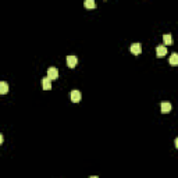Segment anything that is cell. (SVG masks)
I'll return each instance as SVG.
<instances>
[{
	"mask_svg": "<svg viewBox=\"0 0 178 178\" xmlns=\"http://www.w3.org/2000/svg\"><path fill=\"white\" fill-rule=\"evenodd\" d=\"M77 63H78L77 56H74V54L67 56V66H68L70 68H74V67L77 66Z\"/></svg>",
	"mask_w": 178,
	"mask_h": 178,
	"instance_id": "1",
	"label": "cell"
},
{
	"mask_svg": "<svg viewBox=\"0 0 178 178\" xmlns=\"http://www.w3.org/2000/svg\"><path fill=\"white\" fill-rule=\"evenodd\" d=\"M47 77H49L50 79H57L58 78V70L56 68V67H49V70H47Z\"/></svg>",
	"mask_w": 178,
	"mask_h": 178,
	"instance_id": "2",
	"label": "cell"
},
{
	"mask_svg": "<svg viewBox=\"0 0 178 178\" xmlns=\"http://www.w3.org/2000/svg\"><path fill=\"white\" fill-rule=\"evenodd\" d=\"M156 54H157L159 58H163L164 56L167 54V47L163 46V44H160V46L156 47Z\"/></svg>",
	"mask_w": 178,
	"mask_h": 178,
	"instance_id": "3",
	"label": "cell"
},
{
	"mask_svg": "<svg viewBox=\"0 0 178 178\" xmlns=\"http://www.w3.org/2000/svg\"><path fill=\"white\" fill-rule=\"evenodd\" d=\"M70 96H71V100H72L74 103L81 102V99H82V95H81V92H79V91H72Z\"/></svg>",
	"mask_w": 178,
	"mask_h": 178,
	"instance_id": "4",
	"label": "cell"
},
{
	"mask_svg": "<svg viewBox=\"0 0 178 178\" xmlns=\"http://www.w3.org/2000/svg\"><path fill=\"white\" fill-rule=\"evenodd\" d=\"M129 50H131V53H134V54H141V52H142L141 43H132L129 47Z\"/></svg>",
	"mask_w": 178,
	"mask_h": 178,
	"instance_id": "5",
	"label": "cell"
},
{
	"mask_svg": "<svg viewBox=\"0 0 178 178\" xmlns=\"http://www.w3.org/2000/svg\"><path fill=\"white\" fill-rule=\"evenodd\" d=\"M42 86H43L44 91H49V89H52V79H50L49 77L42 78Z\"/></svg>",
	"mask_w": 178,
	"mask_h": 178,
	"instance_id": "6",
	"label": "cell"
},
{
	"mask_svg": "<svg viewBox=\"0 0 178 178\" xmlns=\"http://www.w3.org/2000/svg\"><path fill=\"white\" fill-rule=\"evenodd\" d=\"M170 111H171V103H168V102H163V103H161V113L168 114Z\"/></svg>",
	"mask_w": 178,
	"mask_h": 178,
	"instance_id": "7",
	"label": "cell"
},
{
	"mask_svg": "<svg viewBox=\"0 0 178 178\" xmlns=\"http://www.w3.org/2000/svg\"><path fill=\"white\" fill-rule=\"evenodd\" d=\"M168 63L171 64V66H178V53H171V56H170L168 58Z\"/></svg>",
	"mask_w": 178,
	"mask_h": 178,
	"instance_id": "8",
	"label": "cell"
},
{
	"mask_svg": "<svg viewBox=\"0 0 178 178\" xmlns=\"http://www.w3.org/2000/svg\"><path fill=\"white\" fill-rule=\"evenodd\" d=\"M163 42H164V44H171L172 43V36H171V33H164L163 35Z\"/></svg>",
	"mask_w": 178,
	"mask_h": 178,
	"instance_id": "9",
	"label": "cell"
},
{
	"mask_svg": "<svg viewBox=\"0 0 178 178\" xmlns=\"http://www.w3.org/2000/svg\"><path fill=\"white\" fill-rule=\"evenodd\" d=\"M7 92H8V85H7V82L2 81V82H0V93L4 95V93H7Z\"/></svg>",
	"mask_w": 178,
	"mask_h": 178,
	"instance_id": "10",
	"label": "cell"
},
{
	"mask_svg": "<svg viewBox=\"0 0 178 178\" xmlns=\"http://www.w3.org/2000/svg\"><path fill=\"white\" fill-rule=\"evenodd\" d=\"M85 7L86 8H95V7H96V4H95L93 0H86V2H85Z\"/></svg>",
	"mask_w": 178,
	"mask_h": 178,
	"instance_id": "11",
	"label": "cell"
},
{
	"mask_svg": "<svg viewBox=\"0 0 178 178\" xmlns=\"http://www.w3.org/2000/svg\"><path fill=\"white\" fill-rule=\"evenodd\" d=\"M174 145H175V147L178 149V138H175V141H174Z\"/></svg>",
	"mask_w": 178,
	"mask_h": 178,
	"instance_id": "12",
	"label": "cell"
},
{
	"mask_svg": "<svg viewBox=\"0 0 178 178\" xmlns=\"http://www.w3.org/2000/svg\"><path fill=\"white\" fill-rule=\"evenodd\" d=\"M89 178H97V177H96V175H92V177H89Z\"/></svg>",
	"mask_w": 178,
	"mask_h": 178,
	"instance_id": "13",
	"label": "cell"
}]
</instances>
